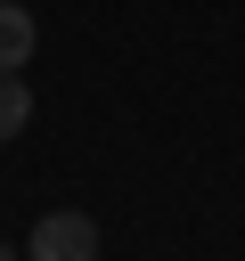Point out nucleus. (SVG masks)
<instances>
[{"label": "nucleus", "instance_id": "f257e3e1", "mask_svg": "<svg viewBox=\"0 0 245 261\" xmlns=\"http://www.w3.org/2000/svg\"><path fill=\"white\" fill-rule=\"evenodd\" d=\"M24 261H98V220L90 212H41Z\"/></svg>", "mask_w": 245, "mask_h": 261}, {"label": "nucleus", "instance_id": "7ed1b4c3", "mask_svg": "<svg viewBox=\"0 0 245 261\" xmlns=\"http://www.w3.org/2000/svg\"><path fill=\"white\" fill-rule=\"evenodd\" d=\"M24 122H33V90H24V73H0V147H8Z\"/></svg>", "mask_w": 245, "mask_h": 261}, {"label": "nucleus", "instance_id": "f03ea898", "mask_svg": "<svg viewBox=\"0 0 245 261\" xmlns=\"http://www.w3.org/2000/svg\"><path fill=\"white\" fill-rule=\"evenodd\" d=\"M33 49H41V24H33V8L0 0V73H24V65H33Z\"/></svg>", "mask_w": 245, "mask_h": 261}, {"label": "nucleus", "instance_id": "20e7f679", "mask_svg": "<svg viewBox=\"0 0 245 261\" xmlns=\"http://www.w3.org/2000/svg\"><path fill=\"white\" fill-rule=\"evenodd\" d=\"M0 261H24V253H16V245H0Z\"/></svg>", "mask_w": 245, "mask_h": 261}]
</instances>
